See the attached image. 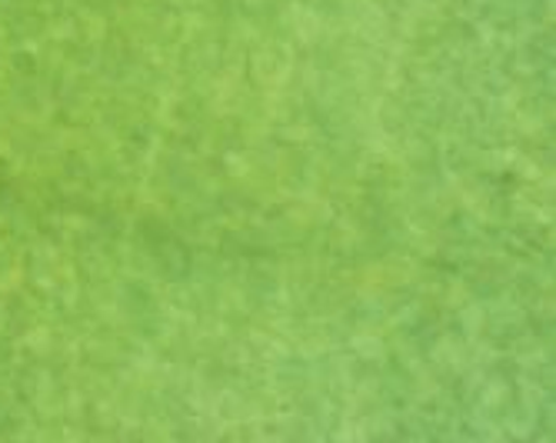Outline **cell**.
<instances>
[]
</instances>
